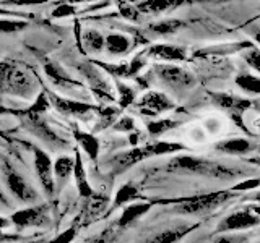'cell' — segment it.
<instances>
[{"label": "cell", "mask_w": 260, "mask_h": 243, "mask_svg": "<svg viewBox=\"0 0 260 243\" xmlns=\"http://www.w3.org/2000/svg\"><path fill=\"white\" fill-rule=\"evenodd\" d=\"M117 89L120 96V107H127V105H130L135 101V91L130 86L117 81Z\"/></svg>", "instance_id": "cell-27"}, {"label": "cell", "mask_w": 260, "mask_h": 243, "mask_svg": "<svg viewBox=\"0 0 260 243\" xmlns=\"http://www.w3.org/2000/svg\"><path fill=\"white\" fill-rule=\"evenodd\" d=\"M35 152V169H36V175L39 178L41 186L44 188V191L51 196L55 191V182H54V164L49 154L44 152L41 148L32 149Z\"/></svg>", "instance_id": "cell-5"}, {"label": "cell", "mask_w": 260, "mask_h": 243, "mask_svg": "<svg viewBox=\"0 0 260 243\" xmlns=\"http://www.w3.org/2000/svg\"><path fill=\"white\" fill-rule=\"evenodd\" d=\"M104 47L112 55H122L130 49V39L120 32H111L109 36L104 37Z\"/></svg>", "instance_id": "cell-16"}, {"label": "cell", "mask_w": 260, "mask_h": 243, "mask_svg": "<svg viewBox=\"0 0 260 243\" xmlns=\"http://www.w3.org/2000/svg\"><path fill=\"white\" fill-rule=\"evenodd\" d=\"M255 199H257V201L260 202V193H258V194H257V196H255Z\"/></svg>", "instance_id": "cell-45"}, {"label": "cell", "mask_w": 260, "mask_h": 243, "mask_svg": "<svg viewBox=\"0 0 260 243\" xmlns=\"http://www.w3.org/2000/svg\"><path fill=\"white\" fill-rule=\"evenodd\" d=\"M73 180H75V185L78 188V193L81 198H91L93 196V188L89 185L88 178H86V170L83 166V160H81L80 152H75V160H73Z\"/></svg>", "instance_id": "cell-11"}, {"label": "cell", "mask_w": 260, "mask_h": 243, "mask_svg": "<svg viewBox=\"0 0 260 243\" xmlns=\"http://www.w3.org/2000/svg\"><path fill=\"white\" fill-rule=\"evenodd\" d=\"M44 71H46V75L51 78L54 83H57V85H62V86H80V83H77V81H73L72 78H70V75L69 73H65L62 68H59L57 65H54V63H47V65H44Z\"/></svg>", "instance_id": "cell-18"}, {"label": "cell", "mask_w": 260, "mask_h": 243, "mask_svg": "<svg viewBox=\"0 0 260 243\" xmlns=\"http://www.w3.org/2000/svg\"><path fill=\"white\" fill-rule=\"evenodd\" d=\"M0 201H2V202H7V198H5V194H4L2 191H0Z\"/></svg>", "instance_id": "cell-44"}, {"label": "cell", "mask_w": 260, "mask_h": 243, "mask_svg": "<svg viewBox=\"0 0 260 243\" xmlns=\"http://www.w3.org/2000/svg\"><path fill=\"white\" fill-rule=\"evenodd\" d=\"M177 2H168V0H153V2H145L137 5V10L138 12H145V13H161V12H166L169 10L171 7L176 5Z\"/></svg>", "instance_id": "cell-24"}, {"label": "cell", "mask_w": 260, "mask_h": 243, "mask_svg": "<svg viewBox=\"0 0 260 243\" xmlns=\"http://www.w3.org/2000/svg\"><path fill=\"white\" fill-rule=\"evenodd\" d=\"M213 243H234V238L233 237H219Z\"/></svg>", "instance_id": "cell-41"}, {"label": "cell", "mask_w": 260, "mask_h": 243, "mask_svg": "<svg viewBox=\"0 0 260 243\" xmlns=\"http://www.w3.org/2000/svg\"><path fill=\"white\" fill-rule=\"evenodd\" d=\"M189 230L190 229H171V230H165V232H159L156 235H153L151 238L145 240L142 243H177V240L182 238Z\"/></svg>", "instance_id": "cell-19"}, {"label": "cell", "mask_w": 260, "mask_h": 243, "mask_svg": "<svg viewBox=\"0 0 260 243\" xmlns=\"http://www.w3.org/2000/svg\"><path fill=\"white\" fill-rule=\"evenodd\" d=\"M73 172V159L69 156H60L54 162V182L57 185H63L69 180Z\"/></svg>", "instance_id": "cell-17"}, {"label": "cell", "mask_w": 260, "mask_h": 243, "mask_svg": "<svg viewBox=\"0 0 260 243\" xmlns=\"http://www.w3.org/2000/svg\"><path fill=\"white\" fill-rule=\"evenodd\" d=\"M26 26V23L21 20H0V34H5V32H16Z\"/></svg>", "instance_id": "cell-29"}, {"label": "cell", "mask_w": 260, "mask_h": 243, "mask_svg": "<svg viewBox=\"0 0 260 243\" xmlns=\"http://www.w3.org/2000/svg\"><path fill=\"white\" fill-rule=\"evenodd\" d=\"M258 185H260V178H255V180H249V182H244V183L238 185L236 190H249V188H255Z\"/></svg>", "instance_id": "cell-38"}, {"label": "cell", "mask_w": 260, "mask_h": 243, "mask_svg": "<svg viewBox=\"0 0 260 243\" xmlns=\"http://www.w3.org/2000/svg\"><path fill=\"white\" fill-rule=\"evenodd\" d=\"M252 148V144L247 140H228L221 144H218V149L221 152H228V154H244V152H249Z\"/></svg>", "instance_id": "cell-20"}, {"label": "cell", "mask_w": 260, "mask_h": 243, "mask_svg": "<svg viewBox=\"0 0 260 243\" xmlns=\"http://www.w3.org/2000/svg\"><path fill=\"white\" fill-rule=\"evenodd\" d=\"M85 243H114V232L111 229H108V230L101 232L100 235H96V237L86 240Z\"/></svg>", "instance_id": "cell-35"}, {"label": "cell", "mask_w": 260, "mask_h": 243, "mask_svg": "<svg viewBox=\"0 0 260 243\" xmlns=\"http://www.w3.org/2000/svg\"><path fill=\"white\" fill-rule=\"evenodd\" d=\"M21 243H43L41 240H26V241H21Z\"/></svg>", "instance_id": "cell-43"}, {"label": "cell", "mask_w": 260, "mask_h": 243, "mask_svg": "<svg viewBox=\"0 0 260 243\" xmlns=\"http://www.w3.org/2000/svg\"><path fill=\"white\" fill-rule=\"evenodd\" d=\"M83 40H85V46L88 47V51H91V52H101L104 49V36L100 31H94V29L85 31Z\"/></svg>", "instance_id": "cell-23"}, {"label": "cell", "mask_w": 260, "mask_h": 243, "mask_svg": "<svg viewBox=\"0 0 260 243\" xmlns=\"http://www.w3.org/2000/svg\"><path fill=\"white\" fill-rule=\"evenodd\" d=\"M77 232H78V227H70V229L62 232L60 235H57L51 243H70L73 238L77 237Z\"/></svg>", "instance_id": "cell-33"}, {"label": "cell", "mask_w": 260, "mask_h": 243, "mask_svg": "<svg viewBox=\"0 0 260 243\" xmlns=\"http://www.w3.org/2000/svg\"><path fill=\"white\" fill-rule=\"evenodd\" d=\"M260 224V217L252 214L250 211H239L231 216H228L224 221L219 224L218 230L219 232H228V230H241V229H249Z\"/></svg>", "instance_id": "cell-10"}, {"label": "cell", "mask_w": 260, "mask_h": 243, "mask_svg": "<svg viewBox=\"0 0 260 243\" xmlns=\"http://www.w3.org/2000/svg\"><path fill=\"white\" fill-rule=\"evenodd\" d=\"M8 225H10V219H7V217H2V216H0V230L7 229Z\"/></svg>", "instance_id": "cell-40"}, {"label": "cell", "mask_w": 260, "mask_h": 243, "mask_svg": "<svg viewBox=\"0 0 260 243\" xmlns=\"http://www.w3.org/2000/svg\"><path fill=\"white\" fill-rule=\"evenodd\" d=\"M246 62L250 65L252 68H255L257 71H260V51H257V49H252L250 52H247Z\"/></svg>", "instance_id": "cell-37"}, {"label": "cell", "mask_w": 260, "mask_h": 243, "mask_svg": "<svg viewBox=\"0 0 260 243\" xmlns=\"http://www.w3.org/2000/svg\"><path fill=\"white\" fill-rule=\"evenodd\" d=\"M119 12L125 20L138 21V15H140V12L137 10V7L130 5V4H119Z\"/></svg>", "instance_id": "cell-31"}, {"label": "cell", "mask_w": 260, "mask_h": 243, "mask_svg": "<svg viewBox=\"0 0 260 243\" xmlns=\"http://www.w3.org/2000/svg\"><path fill=\"white\" fill-rule=\"evenodd\" d=\"M120 113V110L119 109H112V107H109V109H104V110H100V117H101V122H100V130H104L106 127H111L112 124H116L117 122V115Z\"/></svg>", "instance_id": "cell-28"}, {"label": "cell", "mask_w": 260, "mask_h": 243, "mask_svg": "<svg viewBox=\"0 0 260 243\" xmlns=\"http://www.w3.org/2000/svg\"><path fill=\"white\" fill-rule=\"evenodd\" d=\"M0 16H18V13L10 12V10H0Z\"/></svg>", "instance_id": "cell-42"}, {"label": "cell", "mask_w": 260, "mask_h": 243, "mask_svg": "<svg viewBox=\"0 0 260 243\" xmlns=\"http://www.w3.org/2000/svg\"><path fill=\"white\" fill-rule=\"evenodd\" d=\"M18 240H23L20 235L5 233L4 230H0V243H2V241H18Z\"/></svg>", "instance_id": "cell-39"}, {"label": "cell", "mask_w": 260, "mask_h": 243, "mask_svg": "<svg viewBox=\"0 0 260 243\" xmlns=\"http://www.w3.org/2000/svg\"><path fill=\"white\" fill-rule=\"evenodd\" d=\"M106 205H108V196H101V194L100 196H91V201H89V211H91L93 216H96L106 208Z\"/></svg>", "instance_id": "cell-32"}, {"label": "cell", "mask_w": 260, "mask_h": 243, "mask_svg": "<svg viewBox=\"0 0 260 243\" xmlns=\"http://www.w3.org/2000/svg\"><path fill=\"white\" fill-rule=\"evenodd\" d=\"M73 136H75V140L80 144V148L88 154V157L91 160H98V156H100V140H98L94 135L81 132V130H78V128H75Z\"/></svg>", "instance_id": "cell-14"}, {"label": "cell", "mask_w": 260, "mask_h": 243, "mask_svg": "<svg viewBox=\"0 0 260 243\" xmlns=\"http://www.w3.org/2000/svg\"><path fill=\"white\" fill-rule=\"evenodd\" d=\"M0 91L28 99L35 94V81L12 60L0 62Z\"/></svg>", "instance_id": "cell-1"}, {"label": "cell", "mask_w": 260, "mask_h": 243, "mask_svg": "<svg viewBox=\"0 0 260 243\" xmlns=\"http://www.w3.org/2000/svg\"><path fill=\"white\" fill-rule=\"evenodd\" d=\"M5 178L8 190L12 191L16 199H20L21 202H31L36 199V191L31 188L29 183L20 174H16L10 167L5 169Z\"/></svg>", "instance_id": "cell-9"}, {"label": "cell", "mask_w": 260, "mask_h": 243, "mask_svg": "<svg viewBox=\"0 0 260 243\" xmlns=\"http://www.w3.org/2000/svg\"><path fill=\"white\" fill-rule=\"evenodd\" d=\"M156 73L165 83H168V86L177 89V91L190 88L195 83L193 75L179 67H174V65H159L156 67Z\"/></svg>", "instance_id": "cell-6"}, {"label": "cell", "mask_w": 260, "mask_h": 243, "mask_svg": "<svg viewBox=\"0 0 260 243\" xmlns=\"http://www.w3.org/2000/svg\"><path fill=\"white\" fill-rule=\"evenodd\" d=\"M49 109V101H47V97H46V94H39L38 97H36V102H35V105L28 110V113L31 117H35L36 113H43V112H46Z\"/></svg>", "instance_id": "cell-30"}, {"label": "cell", "mask_w": 260, "mask_h": 243, "mask_svg": "<svg viewBox=\"0 0 260 243\" xmlns=\"http://www.w3.org/2000/svg\"><path fill=\"white\" fill-rule=\"evenodd\" d=\"M236 83L239 85V88H242L244 91L247 93H254V94H258L260 93V79L252 76V75H247V73H242L238 78H236Z\"/></svg>", "instance_id": "cell-25"}, {"label": "cell", "mask_w": 260, "mask_h": 243, "mask_svg": "<svg viewBox=\"0 0 260 243\" xmlns=\"http://www.w3.org/2000/svg\"><path fill=\"white\" fill-rule=\"evenodd\" d=\"M114 130H116V132H132V130H135V122L130 117H122L120 120L116 122Z\"/></svg>", "instance_id": "cell-34"}, {"label": "cell", "mask_w": 260, "mask_h": 243, "mask_svg": "<svg viewBox=\"0 0 260 243\" xmlns=\"http://www.w3.org/2000/svg\"><path fill=\"white\" fill-rule=\"evenodd\" d=\"M70 15H75V7H72V5H59L52 12L54 18H65V16H70Z\"/></svg>", "instance_id": "cell-36"}, {"label": "cell", "mask_w": 260, "mask_h": 243, "mask_svg": "<svg viewBox=\"0 0 260 243\" xmlns=\"http://www.w3.org/2000/svg\"><path fill=\"white\" fill-rule=\"evenodd\" d=\"M169 170H184V172L190 174H199V175H210V177H223V178H231L236 177V170L230 169L226 166L216 164V162L199 159V157H190V156H181L171 160L168 166Z\"/></svg>", "instance_id": "cell-2"}, {"label": "cell", "mask_w": 260, "mask_h": 243, "mask_svg": "<svg viewBox=\"0 0 260 243\" xmlns=\"http://www.w3.org/2000/svg\"><path fill=\"white\" fill-rule=\"evenodd\" d=\"M47 222L46 206H31L16 211L10 217V224L16 227H41Z\"/></svg>", "instance_id": "cell-8"}, {"label": "cell", "mask_w": 260, "mask_h": 243, "mask_svg": "<svg viewBox=\"0 0 260 243\" xmlns=\"http://www.w3.org/2000/svg\"><path fill=\"white\" fill-rule=\"evenodd\" d=\"M181 149V144L176 143H154L150 146H143V148H134L128 152H122L114 159V166L119 170H124L135 166L137 162H140L150 156H158V154H166V152H174Z\"/></svg>", "instance_id": "cell-3"}, {"label": "cell", "mask_w": 260, "mask_h": 243, "mask_svg": "<svg viewBox=\"0 0 260 243\" xmlns=\"http://www.w3.org/2000/svg\"><path fill=\"white\" fill-rule=\"evenodd\" d=\"M138 198V188L132 183H125L122 185L119 191L116 193V198H114V206L119 208L122 205H125V202H130V201H135Z\"/></svg>", "instance_id": "cell-21"}, {"label": "cell", "mask_w": 260, "mask_h": 243, "mask_svg": "<svg viewBox=\"0 0 260 243\" xmlns=\"http://www.w3.org/2000/svg\"><path fill=\"white\" fill-rule=\"evenodd\" d=\"M137 105H138V110H140L143 115L154 117V115H159L161 112L173 109L174 102L171 101L166 94L151 91V93H146L145 96H142V99L138 101Z\"/></svg>", "instance_id": "cell-7"}, {"label": "cell", "mask_w": 260, "mask_h": 243, "mask_svg": "<svg viewBox=\"0 0 260 243\" xmlns=\"http://www.w3.org/2000/svg\"><path fill=\"white\" fill-rule=\"evenodd\" d=\"M52 104L55 105L59 112L62 113H69V115H85V113L94 110L93 105L85 104V102H78V101H70V99H60L57 96H51Z\"/></svg>", "instance_id": "cell-13"}, {"label": "cell", "mask_w": 260, "mask_h": 243, "mask_svg": "<svg viewBox=\"0 0 260 243\" xmlns=\"http://www.w3.org/2000/svg\"><path fill=\"white\" fill-rule=\"evenodd\" d=\"M230 198L228 191H216V193H208V194H199L195 198L184 199L177 211L185 214H199V213H207V211L215 209L221 202H224Z\"/></svg>", "instance_id": "cell-4"}, {"label": "cell", "mask_w": 260, "mask_h": 243, "mask_svg": "<svg viewBox=\"0 0 260 243\" xmlns=\"http://www.w3.org/2000/svg\"><path fill=\"white\" fill-rule=\"evenodd\" d=\"M150 55L156 57L159 60H166V62H179L184 60L187 57V51L181 46H171V44H158L150 47L148 51Z\"/></svg>", "instance_id": "cell-12"}, {"label": "cell", "mask_w": 260, "mask_h": 243, "mask_svg": "<svg viewBox=\"0 0 260 243\" xmlns=\"http://www.w3.org/2000/svg\"><path fill=\"white\" fill-rule=\"evenodd\" d=\"M150 209H151L150 202H132V205H128L124 211H122V214L117 221V225L128 227L130 224H134L137 219H140L143 214L148 213Z\"/></svg>", "instance_id": "cell-15"}, {"label": "cell", "mask_w": 260, "mask_h": 243, "mask_svg": "<svg viewBox=\"0 0 260 243\" xmlns=\"http://www.w3.org/2000/svg\"><path fill=\"white\" fill-rule=\"evenodd\" d=\"M184 26V23L181 20H162L158 23H153L150 29L154 31L156 34L159 36H168V34H173L177 29H181Z\"/></svg>", "instance_id": "cell-22"}, {"label": "cell", "mask_w": 260, "mask_h": 243, "mask_svg": "<svg viewBox=\"0 0 260 243\" xmlns=\"http://www.w3.org/2000/svg\"><path fill=\"white\" fill-rule=\"evenodd\" d=\"M177 124L173 120H158V122H150L148 125H146V128H148V132L151 136H159L162 135L165 132H168V130L174 128Z\"/></svg>", "instance_id": "cell-26"}]
</instances>
